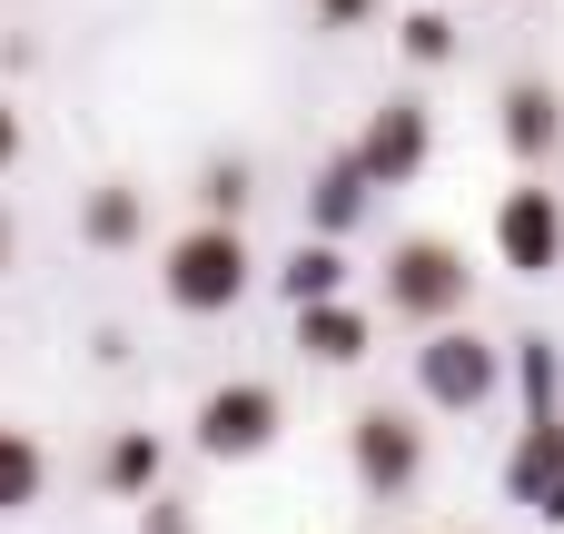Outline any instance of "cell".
Instances as JSON below:
<instances>
[{"label":"cell","mask_w":564,"mask_h":534,"mask_svg":"<svg viewBox=\"0 0 564 534\" xmlns=\"http://www.w3.org/2000/svg\"><path fill=\"white\" fill-rule=\"evenodd\" d=\"M367 188H377V178H367V159H357V149H337V159L317 168V188H307V228H317V238H347V228L367 218Z\"/></svg>","instance_id":"8fae6325"},{"label":"cell","mask_w":564,"mask_h":534,"mask_svg":"<svg viewBox=\"0 0 564 534\" xmlns=\"http://www.w3.org/2000/svg\"><path fill=\"white\" fill-rule=\"evenodd\" d=\"M496 258H506L516 277H555L564 268V198L545 178H525V188L496 198Z\"/></svg>","instance_id":"8992f818"},{"label":"cell","mask_w":564,"mask_h":534,"mask_svg":"<svg viewBox=\"0 0 564 534\" xmlns=\"http://www.w3.org/2000/svg\"><path fill=\"white\" fill-rule=\"evenodd\" d=\"M139 534H198V525H188L178 495H139Z\"/></svg>","instance_id":"ffe728a7"},{"label":"cell","mask_w":564,"mask_h":534,"mask_svg":"<svg viewBox=\"0 0 564 534\" xmlns=\"http://www.w3.org/2000/svg\"><path fill=\"white\" fill-rule=\"evenodd\" d=\"M10 168H20V109L0 99V178H10Z\"/></svg>","instance_id":"44dd1931"},{"label":"cell","mask_w":564,"mask_h":534,"mask_svg":"<svg viewBox=\"0 0 564 534\" xmlns=\"http://www.w3.org/2000/svg\"><path fill=\"white\" fill-rule=\"evenodd\" d=\"M297 347H307L317 367H367L377 317H367V307H347V297H317V307H297Z\"/></svg>","instance_id":"30bf717a"},{"label":"cell","mask_w":564,"mask_h":534,"mask_svg":"<svg viewBox=\"0 0 564 534\" xmlns=\"http://www.w3.org/2000/svg\"><path fill=\"white\" fill-rule=\"evenodd\" d=\"M347 466H357L367 495H406L426 476V426L406 406H357L347 416Z\"/></svg>","instance_id":"5b68a950"},{"label":"cell","mask_w":564,"mask_h":534,"mask_svg":"<svg viewBox=\"0 0 564 534\" xmlns=\"http://www.w3.org/2000/svg\"><path fill=\"white\" fill-rule=\"evenodd\" d=\"M516 386H525V406H535V416L564 396V357H555V337H516Z\"/></svg>","instance_id":"ac0fdd59"},{"label":"cell","mask_w":564,"mask_h":534,"mask_svg":"<svg viewBox=\"0 0 564 534\" xmlns=\"http://www.w3.org/2000/svg\"><path fill=\"white\" fill-rule=\"evenodd\" d=\"M159 476H169V446H159L149 426H119V436L99 446V486H109V495L139 505V495H159Z\"/></svg>","instance_id":"4fadbf2b"},{"label":"cell","mask_w":564,"mask_h":534,"mask_svg":"<svg viewBox=\"0 0 564 534\" xmlns=\"http://www.w3.org/2000/svg\"><path fill=\"white\" fill-rule=\"evenodd\" d=\"M248 198H258L248 159H208L198 168V218H248Z\"/></svg>","instance_id":"e0dca14e"},{"label":"cell","mask_w":564,"mask_h":534,"mask_svg":"<svg viewBox=\"0 0 564 534\" xmlns=\"http://www.w3.org/2000/svg\"><path fill=\"white\" fill-rule=\"evenodd\" d=\"M397 50H406L416 69H446V59H456V20H446V0L406 10V20H397Z\"/></svg>","instance_id":"2e32d148"},{"label":"cell","mask_w":564,"mask_h":534,"mask_svg":"<svg viewBox=\"0 0 564 534\" xmlns=\"http://www.w3.org/2000/svg\"><path fill=\"white\" fill-rule=\"evenodd\" d=\"M198 456L208 466H248V456H268L278 446V426H288V406H278V386H258V377H228V386H208L198 396Z\"/></svg>","instance_id":"277c9868"},{"label":"cell","mask_w":564,"mask_h":534,"mask_svg":"<svg viewBox=\"0 0 564 534\" xmlns=\"http://www.w3.org/2000/svg\"><path fill=\"white\" fill-rule=\"evenodd\" d=\"M466 307H476V268H466L456 238H397V248H387V317L446 327V317H466Z\"/></svg>","instance_id":"7a4b0ae2"},{"label":"cell","mask_w":564,"mask_h":534,"mask_svg":"<svg viewBox=\"0 0 564 534\" xmlns=\"http://www.w3.org/2000/svg\"><path fill=\"white\" fill-rule=\"evenodd\" d=\"M40 486H50V456H40V436L0 426V515H30V505H40Z\"/></svg>","instance_id":"9a60e30c"},{"label":"cell","mask_w":564,"mask_h":534,"mask_svg":"<svg viewBox=\"0 0 564 534\" xmlns=\"http://www.w3.org/2000/svg\"><path fill=\"white\" fill-rule=\"evenodd\" d=\"M555 486H564V416L545 406V416H535V426H525V436L506 446V495H516V505L535 515V505H545Z\"/></svg>","instance_id":"9c48e42d"},{"label":"cell","mask_w":564,"mask_h":534,"mask_svg":"<svg viewBox=\"0 0 564 534\" xmlns=\"http://www.w3.org/2000/svg\"><path fill=\"white\" fill-rule=\"evenodd\" d=\"M416 386H426V406L476 416V406L506 386V347H486L466 317H446V327H426V347H416Z\"/></svg>","instance_id":"3957f363"},{"label":"cell","mask_w":564,"mask_h":534,"mask_svg":"<svg viewBox=\"0 0 564 534\" xmlns=\"http://www.w3.org/2000/svg\"><path fill=\"white\" fill-rule=\"evenodd\" d=\"M496 139L525 159V168H545L564 149V99H555V79H506V99H496Z\"/></svg>","instance_id":"ba28073f"},{"label":"cell","mask_w":564,"mask_h":534,"mask_svg":"<svg viewBox=\"0 0 564 534\" xmlns=\"http://www.w3.org/2000/svg\"><path fill=\"white\" fill-rule=\"evenodd\" d=\"M426 149H436V129H426L416 99H387V109H367V129H357V159H367L377 188H406V178L426 168Z\"/></svg>","instance_id":"52a82bcc"},{"label":"cell","mask_w":564,"mask_h":534,"mask_svg":"<svg viewBox=\"0 0 564 534\" xmlns=\"http://www.w3.org/2000/svg\"><path fill=\"white\" fill-rule=\"evenodd\" d=\"M79 238H89V248H139V238H149V198H139L129 178H99V188L79 198Z\"/></svg>","instance_id":"7c38bea8"},{"label":"cell","mask_w":564,"mask_h":534,"mask_svg":"<svg viewBox=\"0 0 564 534\" xmlns=\"http://www.w3.org/2000/svg\"><path fill=\"white\" fill-rule=\"evenodd\" d=\"M347 287V258H337V238H307L288 268H278V297L288 307H317V297H337Z\"/></svg>","instance_id":"5bb4252c"},{"label":"cell","mask_w":564,"mask_h":534,"mask_svg":"<svg viewBox=\"0 0 564 534\" xmlns=\"http://www.w3.org/2000/svg\"><path fill=\"white\" fill-rule=\"evenodd\" d=\"M377 10H387V0H307V20H317V30H367Z\"/></svg>","instance_id":"d6986e66"},{"label":"cell","mask_w":564,"mask_h":534,"mask_svg":"<svg viewBox=\"0 0 564 534\" xmlns=\"http://www.w3.org/2000/svg\"><path fill=\"white\" fill-rule=\"evenodd\" d=\"M248 277H258V258H248L238 218H198V228H178L159 248V287H169L178 317H228L248 297Z\"/></svg>","instance_id":"6da1fadb"},{"label":"cell","mask_w":564,"mask_h":534,"mask_svg":"<svg viewBox=\"0 0 564 534\" xmlns=\"http://www.w3.org/2000/svg\"><path fill=\"white\" fill-rule=\"evenodd\" d=\"M10 258H20V228H10V208H0V277H10Z\"/></svg>","instance_id":"7402d4cb"}]
</instances>
